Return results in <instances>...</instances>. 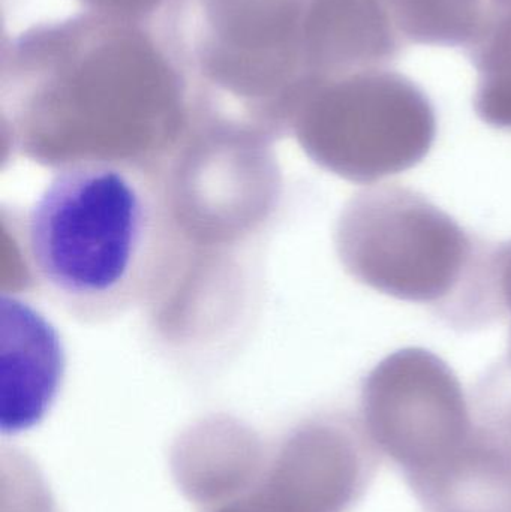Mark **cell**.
Segmentation results:
<instances>
[{"label": "cell", "mask_w": 511, "mask_h": 512, "mask_svg": "<svg viewBox=\"0 0 511 512\" xmlns=\"http://www.w3.org/2000/svg\"><path fill=\"white\" fill-rule=\"evenodd\" d=\"M23 233L39 288L87 325L110 324L149 303L176 256L161 185L140 164L119 159H83L57 170Z\"/></svg>", "instance_id": "6da1fadb"}, {"label": "cell", "mask_w": 511, "mask_h": 512, "mask_svg": "<svg viewBox=\"0 0 511 512\" xmlns=\"http://www.w3.org/2000/svg\"><path fill=\"white\" fill-rule=\"evenodd\" d=\"M345 267L369 288L432 304L462 325L489 316V251L425 195L399 185L365 189L339 227Z\"/></svg>", "instance_id": "7a4b0ae2"}, {"label": "cell", "mask_w": 511, "mask_h": 512, "mask_svg": "<svg viewBox=\"0 0 511 512\" xmlns=\"http://www.w3.org/2000/svg\"><path fill=\"white\" fill-rule=\"evenodd\" d=\"M320 158L345 179L375 183L419 165L437 138L425 92L389 68L342 75L324 92L312 123Z\"/></svg>", "instance_id": "3957f363"}, {"label": "cell", "mask_w": 511, "mask_h": 512, "mask_svg": "<svg viewBox=\"0 0 511 512\" xmlns=\"http://www.w3.org/2000/svg\"><path fill=\"white\" fill-rule=\"evenodd\" d=\"M360 423L378 456L407 481L452 462L476 430L458 376L423 348L399 349L369 372Z\"/></svg>", "instance_id": "277c9868"}, {"label": "cell", "mask_w": 511, "mask_h": 512, "mask_svg": "<svg viewBox=\"0 0 511 512\" xmlns=\"http://www.w3.org/2000/svg\"><path fill=\"white\" fill-rule=\"evenodd\" d=\"M377 457L362 423L315 421L282 447L252 496L272 512H347L374 477Z\"/></svg>", "instance_id": "5b68a950"}, {"label": "cell", "mask_w": 511, "mask_h": 512, "mask_svg": "<svg viewBox=\"0 0 511 512\" xmlns=\"http://www.w3.org/2000/svg\"><path fill=\"white\" fill-rule=\"evenodd\" d=\"M62 339L35 307L0 298V400L3 430L38 423L56 399L66 366Z\"/></svg>", "instance_id": "8992f818"}, {"label": "cell", "mask_w": 511, "mask_h": 512, "mask_svg": "<svg viewBox=\"0 0 511 512\" xmlns=\"http://www.w3.org/2000/svg\"><path fill=\"white\" fill-rule=\"evenodd\" d=\"M312 44L321 66L347 75L387 68L404 38L390 0H314Z\"/></svg>", "instance_id": "52a82bcc"}, {"label": "cell", "mask_w": 511, "mask_h": 512, "mask_svg": "<svg viewBox=\"0 0 511 512\" xmlns=\"http://www.w3.org/2000/svg\"><path fill=\"white\" fill-rule=\"evenodd\" d=\"M257 444L242 432H200L174 451L182 489L200 504H218L245 489L258 469Z\"/></svg>", "instance_id": "ba28073f"}, {"label": "cell", "mask_w": 511, "mask_h": 512, "mask_svg": "<svg viewBox=\"0 0 511 512\" xmlns=\"http://www.w3.org/2000/svg\"><path fill=\"white\" fill-rule=\"evenodd\" d=\"M404 41L470 48L485 29L492 0H390Z\"/></svg>", "instance_id": "9c48e42d"}, {"label": "cell", "mask_w": 511, "mask_h": 512, "mask_svg": "<svg viewBox=\"0 0 511 512\" xmlns=\"http://www.w3.org/2000/svg\"><path fill=\"white\" fill-rule=\"evenodd\" d=\"M467 51L477 69V116L511 131V6H492L485 29Z\"/></svg>", "instance_id": "30bf717a"}, {"label": "cell", "mask_w": 511, "mask_h": 512, "mask_svg": "<svg viewBox=\"0 0 511 512\" xmlns=\"http://www.w3.org/2000/svg\"><path fill=\"white\" fill-rule=\"evenodd\" d=\"M491 271L495 294L501 312L507 310L511 318V240L491 249ZM509 366L511 369V328L509 340Z\"/></svg>", "instance_id": "8fae6325"}, {"label": "cell", "mask_w": 511, "mask_h": 512, "mask_svg": "<svg viewBox=\"0 0 511 512\" xmlns=\"http://www.w3.org/2000/svg\"><path fill=\"white\" fill-rule=\"evenodd\" d=\"M216 512H270L264 507L263 504L257 501L254 496L245 499V501L236 502V504L230 505V507L222 508V510Z\"/></svg>", "instance_id": "7c38bea8"}, {"label": "cell", "mask_w": 511, "mask_h": 512, "mask_svg": "<svg viewBox=\"0 0 511 512\" xmlns=\"http://www.w3.org/2000/svg\"><path fill=\"white\" fill-rule=\"evenodd\" d=\"M494 423L497 424L498 429L503 432V435L506 436L507 441L511 445V408L506 414L498 417V420H495Z\"/></svg>", "instance_id": "4fadbf2b"}]
</instances>
